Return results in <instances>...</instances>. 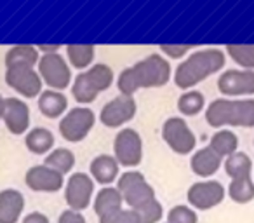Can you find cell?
<instances>
[{
	"label": "cell",
	"instance_id": "obj_27",
	"mask_svg": "<svg viewBox=\"0 0 254 223\" xmlns=\"http://www.w3.org/2000/svg\"><path fill=\"white\" fill-rule=\"evenodd\" d=\"M44 164L64 176L75 167V155L68 149H54L53 152H49L46 155Z\"/></svg>",
	"mask_w": 254,
	"mask_h": 223
},
{
	"label": "cell",
	"instance_id": "obj_32",
	"mask_svg": "<svg viewBox=\"0 0 254 223\" xmlns=\"http://www.w3.org/2000/svg\"><path fill=\"white\" fill-rule=\"evenodd\" d=\"M167 223H198V216L190 206H174L167 213Z\"/></svg>",
	"mask_w": 254,
	"mask_h": 223
},
{
	"label": "cell",
	"instance_id": "obj_5",
	"mask_svg": "<svg viewBox=\"0 0 254 223\" xmlns=\"http://www.w3.org/2000/svg\"><path fill=\"white\" fill-rule=\"evenodd\" d=\"M117 188H119L124 202L131 209H136L155 199V188L146 181L145 174L134 169L120 174L117 180Z\"/></svg>",
	"mask_w": 254,
	"mask_h": 223
},
{
	"label": "cell",
	"instance_id": "obj_17",
	"mask_svg": "<svg viewBox=\"0 0 254 223\" xmlns=\"http://www.w3.org/2000/svg\"><path fill=\"white\" fill-rule=\"evenodd\" d=\"M119 171L120 164L117 162V159L108 153H101V155H96L91 160V166H89V174L96 183L103 185V187H110L113 181L119 180Z\"/></svg>",
	"mask_w": 254,
	"mask_h": 223
},
{
	"label": "cell",
	"instance_id": "obj_12",
	"mask_svg": "<svg viewBox=\"0 0 254 223\" xmlns=\"http://www.w3.org/2000/svg\"><path fill=\"white\" fill-rule=\"evenodd\" d=\"M5 84L14 89L19 96L30 99L39 98L42 92V77L39 70L30 67H12L5 70Z\"/></svg>",
	"mask_w": 254,
	"mask_h": 223
},
{
	"label": "cell",
	"instance_id": "obj_1",
	"mask_svg": "<svg viewBox=\"0 0 254 223\" xmlns=\"http://www.w3.org/2000/svg\"><path fill=\"white\" fill-rule=\"evenodd\" d=\"M171 63L162 54H150L145 60L122 70L117 78V87L120 94L134 96L139 89L162 87L171 80Z\"/></svg>",
	"mask_w": 254,
	"mask_h": 223
},
{
	"label": "cell",
	"instance_id": "obj_20",
	"mask_svg": "<svg viewBox=\"0 0 254 223\" xmlns=\"http://www.w3.org/2000/svg\"><path fill=\"white\" fill-rule=\"evenodd\" d=\"M39 110L44 117L58 119L66 114L68 98L61 91H54V89L42 91L39 96Z\"/></svg>",
	"mask_w": 254,
	"mask_h": 223
},
{
	"label": "cell",
	"instance_id": "obj_25",
	"mask_svg": "<svg viewBox=\"0 0 254 223\" xmlns=\"http://www.w3.org/2000/svg\"><path fill=\"white\" fill-rule=\"evenodd\" d=\"M225 171L232 180H239V178H251L253 173V160L247 153L235 152L225 160Z\"/></svg>",
	"mask_w": 254,
	"mask_h": 223
},
{
	"label": "cell",
	"instance_id": "obj_26",
	"mask_svg": "<svg viewBox=\"0 0 254 223\" xmlns=\"http://www.w3.org/2000/svg\"><path fill=\"white\" fill-rule=\"evenodd\" d=\"M209 147L223 159V157H230L232 153L237 152V149H239V138L230 129H219L218 133L212 135Z\"/></svg>",
	"mask_w": 254,
	"mask_h": 223
},
{
	"label": "cell",
	"instance_id": "obj_19",
	"mask_svg": "<svg viewBox=\"0 0 254 223\" xmlns=\"http://www.w3.org/2000/svg\"><path fill=\"white\" fill-rule=\"evenodd\" d=\"M221 157L211 149V147H204V149L197 150L191 155L190 167L197 176L200 178H211L212 174L218 173V169L221 167Z\"/></svg>",
	"mask_w": 254,
	"mask_h": 223
},
{
	"label": "cell",
	"instance_id": "obj_3",
	"mask_svg": "<svg viewBox=\"0 0 254 223\" xmlns=\"http://www.w3.org/2000/svg\"><path fill=\"white\" fill-rule=\"evenodd\" d=\"M211 128H254V99H214L205 110Z\"/></svg>",
	"mask_w": 254,
	"mask_h": 223
},
{
	"label": "cell",
	"instance_id": "obj_8",
	"mask_svg": "<svg viewBox=\"0 0 254 223\" xmlns=\"http://www.w3.org/2000/svg\"><path fill=\"white\" fill-rule=\"evenodd\" d=\"M37 70H39L40 77H42V82L49 89L63 91L71 84L70 65L60 53L42 54L39 65H37Z\"/></svg>",
	"mask_w": 254,
	"mask_h": 223
},
{
	"label": "cell",
	"instance_id": "obj_2",
	"mask_svg": "<svg viewBox=\"0 0 254 223\" xmlns=\"http://www.w3.org/2000/svg\"><path fill=\"white\" fill-rule=\"evenodd\" d=\"M226 63V56L219 49H204L190 54L174 72V84L183 91H190L202 80L218 74Z\"/></svg>",
	"mask_w": 254,
	"mask_h": 223
},
{
	"label": "cell",
	"instance_id": "obj_23",
	"mask_svg": "<svg viewBox=\"0 0 254 223\" xmlns=\"http://www.w3.org/2000/svg\"><path fill=\"white\" fill-rule=\"evenodd\" d=\"M54 135L47 128H33L26 133L25 136V145L35 155H42V153H49L54 150Z\"/></svg>",
	"mask_w": 254,
	"mask_h": 223
},
{
	"label": "cell",
	"instance_id": "obj_35",
	"mask_svg": "<svg viewBox=\"0 0 254 223\" xmlns=\"http://www.w3.org/2000/svg\"><path fill=\"white\" fill-rule=\"evenodd\" d=\"M58 223H85V216L80 211H73V209H66L60 215Z\"/></svg>",
	"mask_w": 254,
	"mask_h": 223
},
{
	"label": "cell",
	"instance_id": "obj_7",
	"mask_svg": "<svg viewBox=\"0 0 254 223\" xmlns=\"http://www.w3.org/2000/svg\"><path fill=\"white\" fill-rule=\"evenodd\" d=\"M113 157L124 167H136L143 160V140L132 128H124L113 140Z\"/></svg>",
	"mask_w": 254,
	"mask_h": 223
},
{
	"label": "cell",
	"instance_id": "obj_14",
	"mask_svg": "<svg viewBox=\"0 0 254 223\" xmlns=\"http://www.w3.org/2000/svg\"><path fill=\"white\" fill-rule=\"evenodd\" d=\"M218 91L225 96L254 94V70H226L218 78Z\"/></svg>",
	"mask_w": 254,
	"mask_h": 223
},
{
	"label": "cell",
	"instance_id": "obj_15",
	"mask_svg": "<svg viewBox=\"0 0 254 223\" xmlns=\"http://www.w3.org/2000/svg\"><path fill=\"white\" fill-rule=\"evenodd\" d=\"M25 183L33 192H47L54 194L64 187V176L49 166H32L25 174Z\"/></svg>",
	"mask_w": 254,
	"mask_h": 223
},
{
	"label": "cell",
	"instance_id": "obj_24",
	"mask_svg": "<svg viewBox=\"0 0 254 223\" xmlns=\"http://www.w3.org/2000/svg\"><path fill=\"white\" fill-rule=\"evenodd\" d=\"M68 61L77 70H87L92 67L96 56V47L92 44H70L66 46Z\"/></svg>",
	"mask_w": 254,
	"mask_h": 223
},
{
	"label": "cell",
	"instance_id": "obj_11",
	"mask_svg": "<svg viewBox=\"0 0 254 223\" xmlns=\"http://www.w3.org/2000/svg\"><path fill=\"white\" fill-rule=\"evenodd\" d=\"M94 197V180L87 173H73L64 183V201L73 211H84Z\"/></svg>",
	"mask_w": 254,
	"mask_h": 223
},
{
	"label": "cell",
	"instance_id": "obj_31",
	"mask_svg": "<svg viewBox=\"0 0 254 223\" xmlns=\"http://www.w3.org/2000/svg\"><path fill=\"white\" fill-rule=\"evenodd\" d=\"M134 211L138 213L141 223H159L160 220L164 218V208H162V204L157 201V197L153 199V201L136 208Z\"/></svg>",
	"mask_w": 254,
	"mask_h": 223
},
{
	"label": "cell",
	"instance_id": "obj_30",
	"mask_svg": "<svg viewBox=\"0 0 254 223\" xmlns=\"http://www.w3.org/2000/svg\"><path fill=\"white\" fill-rule=\"evenodd\" d=\"M228 56L239 67L246 70H254V46L253 44H228L226 46Z\"/></svg>",
	"mask_w": 254,
	"mask_h": 223
},
{
	"label": "cell",
	"instance_id": "obj_29",
	"mask_svg": "<svg viewBox=\"0 0 254 223\" xmlns=\"http://www.w3.org/2000/svg\"><path fill=\"white\" fill-rule=\"evenodd\" d=\"M228 195L237 204H247L254 199V181L253 178H239L232 180L228 187Z\"/></svg>",
	"mask_w": 254,
	"mask_h": 223
},
{
	"label": "cell",
	"instance_id": "obj_36",
	"mask_svg": "<svg viewBox=\"0 0 254 223\" xmlns=\"http://www.w3.org/2000/svg\"><path fill=\"white\" fill-rule=\"evenodd\" d=\"M21 223H51V222H49V218H47V215H44V213H40V211H33V213H28V215L21 220Z\"/></svg>",
	"mask_w": 254,
	"mask_h": 223
},
{
	"label": "cell",
	"instance_id": "obj_6",
	"mask_svg": "<svg viewBox=\"0 0 254 223\" xmlns=\"http://www.w3.org/2000/svg\"><path fill=\"white\" fill-rule=\"evenodd\" d=\"M96 122V115L89 106H75L68 110L60 121V135L66 142L78 143L87 138Z\"/></svg>",
	"mask_w": 254,
	"mask_h": 223
},
{
	"label": "cell",
	"instance_id": "obj_16",
	"mask_svg": "<svg viewBox=\"0 0 254 223\" xmlns=\"http://www.w3.org/2000/svg\"><path fill=\"white\" fill-rule=\"evenodd\" d=\"M2 121L11 135H25L30 128V106L19 98H5Z\"/></svg>",
	"mask_w": 254,
	"mask_h": 223
},
{
	"label": "cell",
	"instance_id": "obj_4",
	"mask_svg": "<svg viewBox=\"0 0 254 223\" xmlns=\"http://www.w3.org/2000/svg\"><path fill=\"white\" fill-rule=\"evenodd\" d=\"M113 70L105 63H96L91 68L80 72L71 84V96L80 106L91 105L101 92L108 91L113 84Z\"/></svg>",
	"mask_w": 254,
	"mask_h": 223
},
{
	"label": "cell",
	"instance_id": "obj_38",
	"mask_svg": "<svg viewBox=\"0 0 254 223\" xmlns=\"http://www.w3.org/2000/svg\"><path fill=\"white\" fill-rule=\"evenodd\" d=\"M4 106H5V98L0 94V121H2V117H4Z\"/></svg>",
	"mask_w": 254,
	"mask_h": 223
},
{
	"label": "cell",
	"instance_id": "obj_33",
	"mask_svg": "<svg viewBox=\"0 0 254 223\" xmlns=\"http://www.w3.org/2000/svg\"><path fill=\"white\" fill-rule=\"evenodd\" d=\"M99 223H141L134 209H117L110 215L99 218Z\"/></svg>",
	"mask_w": 254,
	"mask_h": 223
},
{
	"label": "cell",
	"instance_id": "obj_28",
	"mask_svg": "<svg viewBox=\"0 0 254 223\" xmlns=\"http://www.w3.org/2000/svg\"><path fill=\"white\" fill-rule=\"evenodd\" d=\"M205 106V98L200 91H195V89H190V91H185L183 94L178 99V110L181 114L187 115V117H195L197 114H200Z\"/></svg>",
	"mask_w": 254,
	"mask_h": 223
},
{
	"label": "cell",
	"instance_id": "obj_21",
	"mask_svg": "<svg viewBox=\"0 0 254 223\" xmlns=\"http://www.w3.org/2000/svg\"><path fill=\"white\" fill-rule=\"evenodd\" d=\"M40 61V51L32 44H19L5 53V68L30 67L35 68Z\"/></svg>",
	"mask_w": 254,
	"mask_h": 223
},
{
	"label": "cell",
	"instance_id": "obj_18",
	"mask_svg": "<svg viewBox=\"0 0 254 223\" xmlns=\"http://www.w3.org/2000/svg\"><path fill=\"white\" fill-rule=\"evenodd\" d=\"M25 204V195L16 188L0 192V223H19Z\"/></svg>",
	"mask_w": 254,
	"mask_h": 223
},
{
	"label": "cell",
	"instance_id": "obj_10",
	"mask_svg": "<svg viewBox=\"0 0 254 223\" xmlns=\"http://www.w3.org/2000/svg\"><path fill=\"white\" fill-rule=\"evenodd\" d=\"M138 112V105L132 96H117V98L110 99L99 112V121L103 126L110 129L122 128L124 124L131 122L136 117Z\"/></svg>",
	"mask_w": 254,
	"mask_h": 223
},
{
	"label": "cell",
	"instance_id": "obj_9",
	"mask_svg": "<svg viewBox=\"0 0 254 223\" xmlns=\"http://www.w3.org/2000/svg\"><path fill=\"white\" fill-rule=\"evenodd\" d=\"M162 140L174 153L188 155L197 147V138L187 121L181 117H169L162 126Z\"/></svg>",
	"mask_w": 254,
	"mask_h": 223
},
{
	"label": "cell",
	"instance_id": "obj_37",
	"mask_svg": "<svg viewBox=\"0 0 254 223\" xmlns=\"http://www.w3.org/2000/svg\"><path fill=\"white\" fill-rule=\"evenodd\" d=\"M37 49L40 51V54H56L60 53L61 46L60 44H39Z\"/></svg>",
	"mask_w": 254,
	"mask_h": 223
},
{
	"label": "cell",
	"instance_id": "obj_22",
	"mask_svg": "<svg viewBox=\"0 0 254 223\" xmlns=\"http://www.w3.org/2000/svg\"><path fill=\"white\" fill-rule=\"evenodd\" d=\"M122 204L124 199L117 187H103L92 201V208H94L98 218H103V216L110 215L117 209H122Z\"/></svg>",
	"mask_w": 254,
	"mask_h": 223
},
{
	"label": "cell",
	"instance_id": "obj_34",
	"mask_svg": "<svg viewBox=\"0 0 254 223\" xmlns=\"http://www.w3.org/2000/svg\"><path fill=\"white\" fill-rule=\"evenodd\" d=\"M191 47L193 46H190V44H160L159 49L160 53L166 54L171 60H181V58L190 53Z\"/></svg>",
	"mask_w": 254,
	"mask_h": 223
},
{
	"label": "cell",
	"instance_id": "obj_13",
	"mask_svg": "<svg viewBox=\"0 0 254 223\" xmlns=\"http://www.w3.org/2000/svg\"><path fill=\"white\" fill-rule=\"evenodd\" d=\"M226 190L219 181L209 180V181H197L193 183L187 192L188 204L193 209L207 211L216 206H219L225 201Z\"/></svg>",
	"mask_w": 254,
	"mask_h": 223
}]
</instances>
